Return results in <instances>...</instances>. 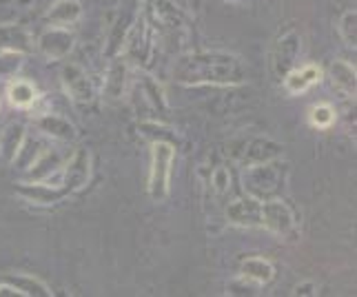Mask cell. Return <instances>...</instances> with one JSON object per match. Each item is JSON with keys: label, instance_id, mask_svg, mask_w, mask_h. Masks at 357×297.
Masks as SVG:
<instances>
[{"label": "cell", "instance_id": "obj_3", "mask_svg": "<svg viewBox=\"0 0 357 297\" xmlns=\"http://www.w3.org/2000/svg\"><path fill=\"white\" fill-rule=\"evenodd\" d=\"M293 224H295V215L284 202L268 200L260 204V227H266L273 233L284 235L293 229Z\"/></svg>", "mask_w": 357, "mask_h": 297}, {"label": "cell", "instance_id": "obj_1", "mask_svg": "<svg viewBox=\"0 0 357 297\" xmlns=\"http://www.w3.org/2000/svg\"><path fill=\"white\" fill-rule=\"evenodd\" d=\"M182 80L189 82H238L242 80V67L238 58L233 56H195L191 58L187 67L180 69Z\"/></svg>", "mask_w": 357, "mask_h": 297}, {"label": "cell", "instance_id": "obj_17", "mask_svg": "<svg viewBox=\"0 0 357 297\" xmlns=\"http://www.w3.org/2000/svg\"><path fill=\"white\" fill-rule=\"evenodd\" d=\"M213 182H215V189L218 191H225L227 184H229V171L227 169H218L215 176H213Z\"/></svg>", "mask_w": 357, "mask_h": 297}, {"label": "cell", "instance_id": "obj_8", "mask_svg": "<svg viewBox=\"0 0 357 297\" xmlns=\"http://www.w3.org/2000/svg\"><path fill=\"white\" fill-rule=\"evenodd\" d=\"M47 18L56 22V24H69V22H76L80 18V5L76 0H60L52 7V11L47 14Z\"/></svg>", "mask_w": 357, "mask_h": 297}, {"label": "cell", "instance_id": "obj_2", "mask_svg": "<svg viewBox=\"0 0 357 297\" xmlns=\"http://www.w3.org/2000/svg\"><path fill=\"white\" fill-rule=\"evenodd\" d=\"M174 155H176V148L171 144H167V142L153 144L149 193L155 202H162L169 193V176H171V165H174Z\"/></svg>", "mask_w": 357, "mask_h": 297}, {"label": "cell", "instance_id": "obj_16", "mask_svg": "<svg viewBox=\"0 0 357 297\" xmlns=\"http://www.w3.org/2000/svg\"><path fill=\"white\" fill-rule=\"evenodd\" d=\"M20 67V56L16 52H5L0 56V76H5V69H9V76L16 73V69Z\"/></svg>", "mask_w": 357, "mask_h": 297}, {"label": "cell", "instance_id": "obj_15", "mask_svg": "<svg viewBox=\"0 0 357 297\" xmlns=\"http://www.w3.org/2000/svg\"><path fill=\"white\" fill-rule=\"evenodd\" d=\"M355 20H357V14L355 9L353 11H347L340 22V31H342V38L347 45H353L355 47Z\"/></svg>", "mask_w": 357, "mask_h": 297}, {"label": "cell", "instance_id": "obj_11", "mask_svg": "<svg viewBox=\"0 0 357 297\" xmlns=\"http://www.w3.org/2000/svg\"><path fill=\"white\" fill-rule=\"evenodd\" d=\"M278 67H275V71L280 73V71H284V69H289V65L295 60V56H298V36L295 33H289L287 38H282L280 40V45H278Z\"/></svg>", "mask_w": 357, "mask_h": 297}, {"label": "cell", "instance_id": "obj_13", "mask_svg": "<svg viewBox=\"0 0 357 297\" xmlns=\"http://www.w3.org/2000/svg\"><path fill=\"white\" fill-rule=\"evenodd\" d=\"M331 73H333V82L342 91L355 93V69L349 63H335L331 67Z\"/></svg>", "mask_w": 357, "mask_h": 297}, {"label": "cell", "instance_id": "obj_6", "mask_svg": "<svg viewBox=\"0 0 357 297\" xmlns=\"http://www.w3.org/2000/svg\"><path fill=\"white\" fill-rule=\"evenodd\" d=\"M242 277L255 284H266L273 280V264L264 257H249L242 262Z\"/></svg>", "mask_w": 357, "mask_h": 297}, {"label": "cell", "instance_id": "obj_12", "mask_svg": "<svg viewBox=\"0 0 357 297\" xmlns=\"http://www.w3.org/2000/svg\"><path fill=\"white\" fill-rule=\"evenodd\" d=\"M9 100L16 107H29L36 100V89L24 80H16L9 86Z\"/></svg>", "mask_w": 357, "mask_h": 297}, {"label": "cell", "instance_id": "obj_4", "mask_svg": "<svg viewBox=\"0 0 357 297\" xmlns=\"http://www.w3.org/2000/svg\"><path fill=\"white\" fill-rule=\"evenodd\" d=\"M63 82L73 100H80V102L91 100V96H93L91 82L87 78V73H84L78 65H69L63 69Z\"/></svg>", "mask_w": 357, "mask_h": 297}, {"label": "cell", "instance_id": "obj_9", "mask_svg": "<svg viewBox=\"0 0 357 297\" xmlns=\"http://www.w3.org/2000/svg\"><path fill=\"white\" fill-rule=\"evenodd\" d=\"M38 127H40V131L54 135V138H60V140H71L73 135H76L69 122L65 118H58V116H45V118H40Z\"/></svg>", "mask_w": 357, "mask_h": 297}, {"label": "cell", "instance_id": "obj_14", "mask_svg": "<svg viewBox=\"0 0 357 297\" xmlns=\"http://www.w3.org/2000/svg\"><path fill=\"white\" fill-rule=\"evenodd\" d=\"M335 122V109L322 102L311 109V125L317 127V129H328L331 125Z\"/></svg>", "mask_w": 357, "mask_h": 297}, {"label": "cell", "instance_id": "obj_7", "mask_svg": "<svg viewBox=\"0 0 357 297\" xmlns=\"http://www.w3.org/2000/svg\"><path fill=\"white\" fill-rule=\"evenodd\" d=\"M319 76H322L319 69L309 65V67H304L300 71H291L289 76L284 78V84H287V89L291 93H302V91L309 89L311 84H315L319 80Z\"/></svg>", "mask_w": 357, "mask_h": 297}, {"label": "cell", "instance_id": "obj_10", "mask_svg": "<svg viewBox=\"0 0 357 297\" xmlns=\"http://www.w3.org/2000/svg\"><path fill=\"white\" fill-rule=\"evenodd\" d=\"M22 127L20 125H11L3 138H0V153H3L5 160H14L16 153L20 151V140H22Z\"/></svg>", "mask_w": 357, "mask_h": 297}, {"label": "cell", "instance_id": "obj_5", "mask_svg": "<svg viewBox=\"0 0 357 297\" xmlns=\"http://www.w3.org/2000/svg\"><path fill=\"white\" fill-rule=\"evenodd\" d=\"M73 47V36L60 27L49 29L43 38H40V49L45 52V56H49L52 60H60L65 58Z\"/></svg>", "mask_w": 357, "mask_h": 297}]
</instances>
